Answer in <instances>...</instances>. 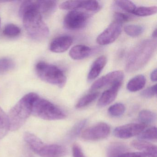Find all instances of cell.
Returning a JSON list of instances; mask_svg holds the SVG:
<instances>
[{
	"label": "cell",
	"instance_id": "cell-1",
	"mask_svg": "<svg viewBox=\"0 0 157 157\" xmlns=\"http://www.w3.org/2000/svg\"><path fill=\"white\" fill-rule=\"evenodd\" d=\"M19 13L27 34L33 40L40 41L49 35V28L39 10L38 1H26L22 3Z\"/></svg>",
	"mask_w": 157,
	"mask_h": 157
},
{
	"label": "cell",
	"instance_id": "cell-2",
	"mask_svg": "<svg viewBox=\"0 0 157 157\" xmlns=\"http://www.w3.org/2000/svg\"><path fill=\"white\" fill-rule=\"evenodd\" d=\"M156 43L147 39L139 43L128 54L126 63L127 72H134L144 67L152 57L156 50Z\"/></svg>",
	"mask_w": 157,
	"mask_h": 157
},
{
	"label": "cell",
	"instance_id": "cell-3",
	"mask_svg": "<svg viewBox=\"0 0 157 157\" xmlns=\"http://www.w3.org/2000/svg\"><path fill=\"white\" fill-rule=\"evenodd\" d=\"M38 96L35 93L27 94L11 109L8 115L10 130L16 131L23 125L32 114L33 104Z\"/></svg>",
	"mask_w": 157,
	"mask_h": 157
},
{
	"label": "cell",
	"instance_id": "cell-4",
	"mask_svg": "<svg viewBox=\"0 0 157 157\" xmlns=\"http://www.w3.org/2000/svg\"><path fill=\"white\" fill-rule=\"evenodd\" d=\"M35 70L37 76L42 80L59 88H63L66 85L67 77L56 66L41 61L36 64Z\"/></svg>",
	"mask_w": 157,
	"mask_h": 157
},
{
	"label": "cell",
	"instance_id": "cell-5",
	"mask_svg": "<svg viewBox=\"0 0 157 157\" xmlns=\"http://www.w3.org/2000/svg\"><path fill=\"white\" fill-rule=\"evenodd\" d=\"M32 114L47 120H59L66 117V114L61 109L39 96L34 102Z\"/></svg>",
	"mask_w": 157,
	"mask_h": 157
},
{
	"label": "cell",
	"instance_id": "cell-6",
	"mask_svg": "<svg viewBox=\"0 0 157 157\" xmlns=\"http://www.w3.org/2000/svg\"><path fill=\"white\" fill-rule=\"evenodd\" d=\"M90 17V14L86 12L79 10L70 11L64 18V26L70 30L82 29L87 24Z\"/></svg>",
	"mask_w": 157,
	"mask_h": 157
},
{
	"label": "cell",
	"instance_id": "cell-7",
	"mask_svg": "<svg viewBox=\"0 0 157 157\" xmlns=\"http://www.w3.org/2000/svg\"><path fill=\"white\" fill-rule=\"evenodd\" d=\"M110 126L106 123H99L86 128L82 133L81 137L86 140H98L105 138L110 133Z\"/></svg>",
	"mask_w": 157,
	"mask_h": 157
},
{
	"label": "cell",
	"instance_id": "cell-8",
	"mask_svg": "<svg viewBox=\"0 0 157 157\" xmlns=\"http://www.w3.org/2000/svg\"><path fill=\"white\" fill-rule=\"evenodd\" d=\"M122 28V24L115 21L113 22L98 36L96 39L97 44L106 45L113 43L121 34Z\"/></svg>",
	"mask_w": 157,
	"mask_h": 157
},
{
	"label": "cell",
	"instance_id": "cell-9",
	"mask_svg": "<svg viewBox=\"0 0 157 157\" xmlns=\"http://www.w3.org/2000/svg\"><path fill=\"white\" fill-rule=\"evenodd\" d=\"M59 8L65 10H83L96 12L100 10L101 5L96 1H67L61 3Z\"/></svg>",
	"mask_w": 157,
	"mask_h": 157
},
{
	"label": "cell",
	"instance_id": "cell-10",
	"mask_svg": "<svg viewBox=\"0 0 157 157\" xmlns=\"http://www.w3.org/2000/svg\"><path fill=\"white\" fill-rule=\"evenodd\" d=\"M146 126V124L142 123L127 124L115 128L113 134L116 137L119 138H129L139 135L143 132Z\"/></svg>",
	"mask_w": 157,
	"mask_h": 157
},
{
	"label": "cell",
	"instance_id": "cell-11",
	"mask_svg": "<svg viewBox=\"0 0 157 157\" xmlns=\"http://www.w3.org/2000/svg\"><path fill=\"white\" fill-rule=\"evenodd\" d=\"M124 74L121 71H115L108 73L98 79L91 87V90H95L106 87L108 85H113L117 82H123Z\"/></svg>",
	"mask_w": 157,
	"mask_h": 157
},
{
	"label": "cell",
	"instance_id": "cell-12",
	"mask_svg": "<svg viewBox=\"0 0 157 157\" xmlns=\"http://www.w3.org/2000/svg\"><path fill=\"white\" fill-rule=\"evenodd\" d=\"M73 39L71 36L63 35L56 37L50 45V51L56 53H62L67 51L71 46Z\"/></svg>",
	"mask_w": 157,
	"mask_h": 157
},
{
	"label": "cell",
	"instance_id": "cell-13",
	"mask_svg": "<svg viewBox=\"0 0 157 157\" xmlns=\"http://www.w3.org/2000/svg\"><path fill=\"white\" fill-rule=\"evenodd\" d=\"M67 152V148L64 146L44 143L38 154L42 157H63Z\"/></svg>",
	"mask_w": 157,
	"mask_h": 157
},
{
	"label": "cell",
	"instance_id": "cell-14",
	"mask_svg": "<svg viewBox=\"0 0 157 157\" xmlns=\"http://www.w3.org/2000/svg\"><path fill=\"white\" fill-rule=\"evenodd\" d=\"M122 82H117L111 86L110 89L103 93L98 101L97 105L99 107L106 106L113 102L117 96Z\"/></svg>",
	"mask_w": 157,
	"mask_h": 157
},
{
	"label": "cell",
	"instance_id": "cell-15",
	"mask_svg": "<svg viewBox=\"0 0 157 157\" xmlns=\"http://www.w3.org/2000/svg\"><path fill=\"white\" fill-rule=\"evenodd\" d=\"M132 147L151 157H157V146L142 140H136L131 142Z\"/></svg>",
	"mask_w": 157,
	"mask_h": 157
},
{
	"label": "cell",
	"instance_id": "cell-16",
	"mask_svg": "<svg viewBox=\"0 0 157 157\" xmlns=\"http://www.w3.org/2000/svg\"><path fill=\"white\" fill-rule=\"evenodd\" d=\"M93 52V50L90 47L83 45H77L70 49L69 56L74 60H81L90 56Z\"/></svg>",
	"mask_w": 157,
	"mask_h": 157
},
{
	"label": "cell",
	"instance_id": "cell-17",
	"mask_svg": "<svg viewBox=\"0 0 157 157\" xmlns=\"http://www.w3.org/2000/svg\"><path fill=\"white\" fill-rule=\"evenodd\" d=\"M107 63V58L104 56H101L96 59L91 67L88 74V78L93 80L99 76Z\"/></svg>",
	"mask_w": 157,
	"mask_h": 157
},
{
	"label": "cell",
	"instance_id": "cell-18",
	"mask_svg": "<svg viewBox=\"0 0 157 157\" xmlns=\"http://www.w3.org/2000/svg\"><path fill=\"white\" fill-rule=\"evenodd\" d=\"M24 139L30 149L37 154L44 144L39 138L30 132H25Z\"/></svg>",
	"mask_w": 157,
	"mask_h": 157
},
{
	"label": "cell",
	"instance_id": "cell-19",
	"mask_svg": "<svg viewBox=\"0 0 157 157\" xmlns=\"http://www.w3.org/2000/svg\"><path fill=\"white\" fill-rule=\"evenodd\" d=\"M146 83L145 76L138 75L130 80L127 84V89L129 91L135 92L142 90Z\"/></svg>",
	"mask_w": 157,
	"mask_h": 157
},
{
	"label": "cell",
	"instance_id": "cell-20",
	"mask_svg": "<svg viewBox=\"0 0 157 157\" xmlns=\"http://www.w3.org/2000/svg\"><path fill=\"white\" fill-rule=\"evenodd\" d=\"M39 10L41 14L46 17L51 15L56 11L57 2L55 1H38Z\"/></svg>",
	"mask_w": 157,
	"mask_h": 157
},
{
	"label": "cell",
	"instance_id": "cell-21",
	"mask_svg": "<svg viewBox=\"0 0 157 157\" xmlns=\"http://www.w3.org/2000/svg\"><path fill=\"white\" fill-rule=\"evenodd\" d=\"M10 130V122L8 115L0 106V139L4 137Z\"/></svg>",
	"mask_w": 157,
	"mask_h": 157
},
{
	"label": "cell",
	"instance_id": "cell-22",
	"mask_svg": "<svg viewBox=\"0 0 157 157\" xmlns=\"http://www.w3.org/2000/svg\"><path fill=\"white\" fill-rule=\"evenodd\" d=\"M128 147L121 143H113L109 147L107 151V157H115L124 152H127Z\"/></svg>",
	"mask_w": 157,
	"mask_h": 157
},
{
	"label": "cell",
	"instance_id": "cell-23",
	"mask_svg": "<svg viewBox=\"0 0 157 157\" xmlns=\"http://www.w3.org/2000/svg\"><path fill=\"white\" fill-rule=\"evenodd\" d=\"M157 7L156 6L136 7L133 14L140 17H146L153 15L157 13Z\"/></svg>",
	"mask_w": 157,
	"mask_h": 157
},
{
	"label": "cell",
	"instance_id": "cell-24",
	"mask_svg": "<svg viewBox=\"0 0 157 157\" xmlns=\"http://www.w3.org/2000/svg\"><path fill=\"white\" fill-rule=\"evenodd\" d=\"M99 95L98 92L89 94L81 98L76 105L77 108H81L85 107L95 101Z\"/></svg>",
	"mask_w": 157,
	"mask_h": 157
},
{
	"label": "cell",
	"instance_id": "cell-25",
	"mask_svg": "<svg viewBox=\"0 0 157 157\" xmlns=\"http://www.w3.org/2000/svg\"><path fill=\"white\" fill-rule=\"evenodd\" d=\"M156 115L155 113L148 110H142L139 114V119L142 124H151L156 120Z\"/></svg>",
	"mask_w": 157,
	"mask_h": 157
},
{
	"label": "cell",
	"instance_id": "cell-26",
	"mask_svg": "<svg viewBox=\"0 0 157 157\" xmlns=\"http://www.w3.org/2000/svg\"><path fill=\"white\" fill-rule=\"evenodd\" d=\"M124 31L128 35L135 37L142 34L144 32V28L140 25H129L124 27Z\"/></svg>",
	"mask_w": 157,
	"mask_h": 157
},
{
	"label": "cell",
	"instance_id": "cell-27",
	"mask_svg": "<svg viewBox=\"0 0 157 157\" xmlns=\"http://www.w3.org/2000/svg\"><path fill=\"white\" fill-rule=\"evenodd\" d=\"M157 128L152 127L141 132L138 135V138L142 140H155L157 139Z\"/></svg>",
	"mask_w": 157,
	"mask_h": 157
},
{
	"label": "cell",
	"instance_id": "cell-28",
	"mask_svg": "<svg viewBox=\"0 0 157 157\" xmlns=\"http://www.w3.org/2000/svg\"><path fill=\"white\" fill-rule=\"evenodd\" d=\"M115 3L121 10L132 14L136 8V5L130 1H116Z\"/></svg>",
	"mask_w": 157,
	"mask_h": 157
},
{
	"label": "cell",
	"instance_id": "cell-29",
	"mask_svg": "<svg viewBox=\"0 0 157 157\" xmlns=\"http://www.w3.org/2000/svg\"><path fill=\"white\" fill-rule=\"evenodd\" d=\"M3 33L4 35L8 37H15L20 34L21 30L15 25L9 24L4 27Z\"/></svg>",
	"mask_w": 157,
	"mask_h": 157
},
{
	"label": "cell",
	"instance_id": "cell-30",
	"mask_svg": "<svg viewBox=\"0 0 157 157\" xmlns=\"http://www.w3.org/2000/svg\"><path fill=\"white\" fill-rule=\"evenodd\" d=\"M125 111V107L123 104L118 103L115 104L108 108V112L113 117H119L122 115Z\"/></svg>",
	"mask_w": 157,
	"mask_h": 157
},
{
	"label": "cell",
	"instance_id": "cell-31",
	"mask_svg": "<svg viewBox=\"0 0 157 157\" xmlns=\"http://www.w3.org/2000/svg\"><path fill=\"white\" fill-rule=\"evenodd\" d=\"M114 17L115 21L120 23L122 24L123 23L129 21L134 19V17L132 15L120 12H116Z\"/></svg>",
	"mask_w": 157,
	"mask_h": 157
},
{
	"label": "cell",
	"instance_id": "cell-32",
	"mask_svg": "<svg viewBox=\"0 0 157 157\" xmlns=\"http://www.w3.org/2000/svg\"><path fill=\"white\" fill-rule=\"evenodd\" d=\"M87 121L86 120H83L78 123L76 125L72 128V130L71 131L70 134V137L71 138L77 137L80 133L81 131L86 124Z\"/></svg>",
	"mask_w": 157,
	"mask_h": 157
},
{
	"label": "cell",
	"instance_id": "cell-33",
	"mask_svg": "<svg viewBox=\"0 0 157 157\" xmlns=\"http://www.w3.org/2000/svg\"><path fill=\"white\" fill-rule=\"evenodd\" d=\"M13 67V62L9 59L5 58L0 60V72H5L11 69Z\"/></svg>",
	"mask_w": 157,
	"mask_h": 157
},
{
	"label": "cell",
	"instance_id": "cell-34",
	"mask_svg": "<svg viewBox=\"0 0 157 157\" xmlns=\"http://www.w3.org/2000/svg\"><path fill=\"white\" fill-rule=\"evenodd\" d=\"M157 94V85L155 84L149 88H147L141 92L140 95L146 98H151Z\"/></svg>",
	"mask_w": 157,
	"mask_h": 157
},
{
	"label": "cell",
	"instance_id": "cell-35",
	"mask_svg": "<svg viewBox=\"0 0 157 157\" xmlns=\"http://www.w3.org/2000/svg\"><path fill=\"white\" fill-rule=\"evenodd\" d=\"M115 157H151L150 155L142 152H124Z\"/></svg>",
	"mask_w": 157,
	"mask_h": 157
},
{
	"label": "cell",
	"instance_id": "cell-36",
	"mask_svg": "<svg viewBox=\"0 0 157 157\" xmlns=\"http://www.w3.org/2000/svg\"><path fill=\"white\" fill-rule=\"evenodd\" d=\"M72 154L73 157H86L80 147L76 144H74L72 147Z\"/></svg>",
	"mask_w": 157,
	"mask_h": 157
},
{
	"label": "cell",
	"instance_id": "cell-37",
	"mask_svg": "<svg viewBox=\"0 0 157 157\" xmlns=\"http://www.w3.org/2000/svg\"><path fill=\"white\" fill-rule=\"evenodd\" d=\"M157 69H155V70L153 71L151 73L150 78L151 79L152 81V82H156L157 81Z\"/></svg>",
	"mask_w": 157,
	"mask_h": 157
},
{
	"label": "cell",
	"instance_id": "cell-38",
	"mask_svg": "<svg viewBox=\"0 0 157 157\" xmlns=\"http://www.w3.org/2000/svg\"><path fill=\"white\" fill-rule=\"evenodd\" d=\"M157 29H155L154 31H153V33L152 34V37L153 38H155L156 39L157 38Z\"/></svg>",
	"mask_w": 157,
	"mask_h": 157
},
{
	"label": "cell",
	"instance_id": "cell-39",
	"mask_svg": "<svg viewBox=\"0 0 157 157\" xmlns=\"http://www.w3.org/2000/svg\"><path fill=\"white\" fill-rule=\"evenodd\" d=\"M0 24H1V20H0Z\"/></svg>",
	"mask_w": 157,
	"mask_h": 157
}]
</instances>
